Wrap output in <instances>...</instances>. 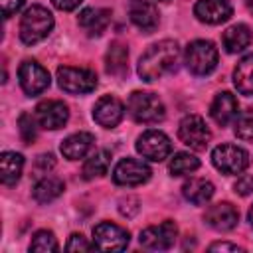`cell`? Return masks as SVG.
<instances>
[{
    "mask_svg": "<svg viewBox=\"0 0 253 253\" xmlns=\"http://www.w3.org/2000/svg\"><path fill=\"white\" fill-rule=\"evenodd\" d=\"M93 245L101 251H123L128 245V231L117 223L103 221L93 227Z\"/></svg>",
    "mask_w": 253,
    "mask_h": 253,
    "instance_id": "11",
    "label": "cell"
},
{
    "mask_svg": "<svg viewBox=\"0 0 253 253\" xmlns=\"http://www.w3.org/2000/svg\"><path fill=\"white\" fill-rule=\"evenodd\" d=\"M210 251H239V247L237 245H233V243H211L210 245Z\"/></svg>",
    "mask_w": 253,
    "mask_h": 253,
    "instance_id": "37",
    "label": "cell"
},
{
    "mask_svg": "<svg viewBox=\"0 0 253 253\" xmlns=\"http://www.w3.org/2000/svg\"><path fill=\"white\" fill-rule=\"evenodd\" d=\"M136 152L152 162H162L170 156L172 152V142L170 138L162 132V130H144L138 138H136Z\"/></svg>",
    "mask_w": 253,
    "mask_h": 253,
    "instance_id": "8",
    "label": "cell"
},
{
    "mask_svg": "<svg viewBox=\"0 0 253 253\" xmlns=\"http://www.w3.org/2000/svg\"><path fill=\"white\" fill-rule=\"evenodd\" d=\"M57 85L67 93L83 95V93H91L97 87V75L91 69L65 65L57 69Z\"/></svg>",
    "mask_w": 253,
    "mask_h": 253,
    "instance_id": "5",
    "label": "cell"
},
{
    "mask_svg": "<svg viewBox=\"0 0 253 253\" xmlns=\"http://www.w3.org/2000/svg\"><path fill=\"white\" fill-rule=\"evenodd\" d=\"M200 168V160L190 152H176L168 164V170L172 176H186Z\"/></svg>",
    "mask_w": 253,
    "mask_h": 253,
    "instance_id": "28",
    "label": "cell"
},
{
    "mask_svg": "<svg viewBox=\"0 0 253 253\" xmlns=\"http://www.w3.org/2000/svg\"><path fill=\"white\" fill-rule=\"evenodd\" d=\"M36 164L42 170H51L55 166V158H53V154H40L38 160H36Z\"/></svg>",
    "mask_w": 253,
    "mask_h": 253,
    "instance_id": "36",
    "label": "cell"
},
{
    "mask_svg": "<svg viewBox=\"0 0 253 253\" xmlns=\"http://www.w3.org/2000/svg\"><path fill=\"white\" fill-rule=\"evenodd\" d=\"M18 81H20V87L26 95L36 97V95L43 93L49 87V73L38 61L26 59L18 67Z\"/></svg>",
    "mask_w": 253,
    "mask_h": 253,
    "instance_id": "10",
    "label": "cell"
},
{
    "mask_svg": "<svg viewBox=\"0 0 253 253\" xmlns=\"http://www.w3.org/2000/svg\"><path fill=\"white\" fill-rule=\"evenodd\" d=\"M176 235H178V227L174 221L166 219L158 225H150L146 229L140 231V245L144 249H150V251H166L174 245L176 241Z\"/></svg>",
    "mask_w": 253,
    "mask_h": 253,
    "instance_id": "9",
    "label": "cell"
},
{
    "mask_svg": "<svg viewBox=\"0 0 253 253\" xmlns=\"http://www.w3.org/2000/svg\"><path fill=\"white\" fill-rule=\"evenodd\" d=\"M178 136L192 150H206L211 132L200 115H186L178 125Z\"/></svg>",
    "mask_w": 253,
    "mask_h": 253,
    "instance_id": "7",
    "label": "cell"
},
{
    "mask_svg": "<svg viewBox=\"0 0 253 253\" xmlns=\"http://www.w3.org/2000/svg\"><path fill=\"white\" fill-rule=\"evenodd\" d=\"M26 0H0V8H2V16L4 18H10L12 14H16L22 6H24Z\"/></svg>",
    "mask_w": 253,
    "mask_h": 253,
    "instance_id": "34",
    "label": "cell"
},
{
    "mask_svg": "<svg viewBox=\"0 0 253 253\" xmlns=\"http://www.w3.org/2000/svg\"><path fill=\"white\" fill-rule=\"evenodd\" d=\"M95 138L91 132H85V130H79L75 134H69L63 142H61V154L67 158V160H79L83 156H87V152L91 150Z\"/></svg>",
    "mask_w": 253,
    "mask_h": 253,
    "instance_id": "19",
    "label": "cell"
},
{
    "mask_svg": "<svg viewBox=\"0 0 253 253\" xmlns=\"http://www.w3.org/2000/svg\"><path fill=\"white\" fill-rule=\"evenodd\" d=\"M126 59H128V51L123 43L115 42L109 45L107 49V55H105V65H107V71L113 73V75H121L125 69H126Z\"/></svg>",
    "mask_w": 253,
    "mask_h": 253,
    "instance_id": "27",
    "label": "cell"
},
{
    "mask_svg": "<svg viewBox=\"0 0 253 253\" xmlns=\"http://www.w3.org/2000/svg\"><path fill=\"white\" fill-rule=\"evenodd\" d=\"M247 10L253 14V0H247Z\"/></svg>",
    "mask_w": 253,
    "mask_h": 253,
    "instance_id": "39",
    "label": "cell"
},
{
    "mask_svg": "<svg viewBox=\"0 0 253 253\" xmlns=\"http://www.w3.org/2000/svg\"><path fill=\"white\" fill-rule=\"evenodd\" d=\"M59 245H57V239L53 235V231L49 229H40L34 233L32 237V243H30V251H38V253H53L57 251Z\"/></svg>",
    "mask_w": 253,
    "mask_h": 253,
    "instance_id": "29",
    "label": "cell"
},
{
    "mask_svg": "<svg viewBox=\"0 0 253 253\" xmlns=\"http://www.w3.org/2000/svg\"><path fill=\"white\" fill-rule=\"evenodd\" d=\"M53 28V16L47 8L43 6H30L22 20H20V40L26 45H34L38 42H42L43 38H47V34Z\"/></svg>",
    "mask_w": 253,
    "mask_h": 253,
    "instance_id": "2",
    "label": "cell"
},
{
    "mask_svg": "<svg viewBox=\"0 0 253 253\" xmlns=\"http://www.w3.org/2000/svg\"><path fill=\"white\" fill-rule=\"evenodd\" d=\"M210 115H211V119H213L217 125H221V126H225V125H229L231 121H235V117L239 115V105H237L235 95H231L229 91L217 93V95L213 97V101H211Z\"/></svg>",
    "mask_w": 253,
    "mask_h": 253,
    "instance_id": "18",
    "label": "cell"
},
{
    "mask_svg": "<svg viewBox=\"0 0 253 253\" xmlns=\"http://www.w3.org/2000/svg\"><path fill=\"white\" fill-rule=\"evenodd\" d=\"M233 85L241 95H253V53L245 55L233 69Z\"/></svg>",
    "mask_w": 253,
    "mask_h": 253,
    "instance_id": "24",
    "label": "cell"
},
{
    "mask_svg": "<svg viewBox=\"0 0 253 253\" xmlns=\"http://www.w3.org/2000/svg\"><path fill=\"white\" fill-rule=\"evenodd\" d=\"M204 221L215 229V231H229L237 225L239 221V211L235 210V206H231L229 202H219V204H211L206 213H204Z\"/></svg>",
    "mask_w": 253,
    "mask_h": 253,
    "instance_id": "14",
    "label": "cell"
},
{
    "mask_svg": "<svg viewBox=\"0 0 253 253\" xmlns=\"http://www.w3.org/2000/svg\"><path fill=\"white\" fill-rule=\"evenodd\" d=\"M93 247H95V245L89 243L81 233H71V237H69V241H67V245H65L67 251H91Z\"/></svg>",
    "mask_w": 253,
    "mask_h": 253,
    "instance_id": "32",
    "label": "cell"
},
{
    "mask_svg": "<svg viewBox=\"0 0 253 253\" xmlns=\"http://www.w3.org/2000/svg\"><path fill=\"white\" fill-rule=\"evenodd\" d=\"M182 194L188 202L196 204V206H202L206 202L211 200L213 196V184L210 180H204V178H190L188 182H184L182 186Z\"/></svg>",
    "mask_w": 253,
    "mask_h": 253,
    "instance_id": "23",
    "label": "cell"
},
{
    "mask_svg": "<svg viewBox=\"0 0 253 253\" xmlns=\"http://www.w3.org/2000/svg\"><path fill=\"white\" fill-rule=\"evenodd\" d=\"M109 164H111V152H109V150H105V148H103V150H97V152H93V154L85 160L81 174H83V178H85V180L99 178V176L107 174Z\"/></svg>",
    "mask_w": 253,
    "mask_h": 253,
    "instance_id": "26",
    "label": "cell"
},
{
    "mask_svg": "<svg viewBox=\"0 0 253 253\" xmlns=\"http://www.w3.org/2000/svg\"><path fill=\"white\" fill-rule=\"evenodd\" d=\"M81 2H83V0H51V4H53L57 10H61V12H71V10H75Z\"/></svg>",
    "mask_w": 253,
    "mask_h": 253,
    "instance_id": "35",
    "label": "cell"
},
{
    "mask_svg": "<svg viewBox=\"0 0 253 253\" xmlns=\"http://www.w3.org/2000/svg\"><path fill=\"white\" fill-rule=\"evenodd\" d=\"M235 136L241 140H253V109H245L235 117Z\"/></svg>",
    "mask_w": 253,
    "mask_h": 253,
    "instance_id": "30",
    "label": "cell"
},
{
    "mask_svg": "<svg viewBox=\"0 0 253 253\" xmlns=\"http://www.w3.org/2000/svg\"><path fill=\"white\" fill-rule=\"evenodd\" d=\"M109 16H111L109 10H103V8H85V10H81L77 22H79V26L89 36H101V32L109 24Z\"/></svg>",
    "mask_w": 253,
    "mask_h": 253,
    "instance_id": "20",
    "label": "cell"
},
{
    "mask_svg": "<svg viewBox=\"0 0 253 253\" xmlns=\"http://www.w3.org/2000/svg\"><path fill=\"white\" fill-rule=\"evenodd\" d=\"M247 217H249V223H251V227H253V206L249 208V213H247Z\"/></svg>",
    "mask_w": 253,
    "mask_h": 253,
    "instance_id": "38",
    "label": "cell"
},
{
    "mask_svg": "<svg viewBox=\"0 0 253 253\" xmlns=\"http://www.w3.org/2000/svg\"><path fill=\"white\" fill-rule=\"evenodd\" d=\"M18 126H20V136L26 144H32L36 140L38 128H36V119L30 113H22L18 119Z\"/></svg>",
    "mask_w": 253,
    "mask_h": 253,
    "instance_id": "31",
    "label": "cell"
},
{
    "mask_svg": "<svg viewBox=\"0 0 253 253\" xmlns=\"http://www.w3.org/2000/svg\"><path fill=\"white\" fill-rule=\"evenodd\" d=\"M194 14L204 24H223L231 18L233 8L227 0H198L194 6Z\"/></svg>",
    "mask_w": 253,
    "mask_h": 253,
    "instance_id": "16",
    "label": "cell"
},
{
    "mask_svg": "<svg viewBox=\"0 0 253 253\" xmlns=\"http://www.w3.org/2000/svg\"><path fill=\"white\" fill-rule=\"evenodd\" d=\"M123 115H125V105L113 95L101 97L93 107L95 123L105 126V128H115L123 121Z\"/></svg>",
    "mask_w": 253,
    "mask_h": 253,
    "instance_id": "15",
    "label": "cell"
},
{
    "mask_svg": "<svg viewBox=\"0 0 253 253\" xmlns=\"http://www.w3.org/2000/svg\"><path fill=\"white\" fill-rule=\"evenodd\" d=\"M63 182L55 176H45L42 180L36 182L34 186V200L40 202V204H47V202H53L55 198H59L63 194Z\"/></svg>",
    "mask_w": 253,
    "mask_h": 253,
    "instance_id": "25",
    "label": "cell"
},
{
    "mask_svg": "<svg viewBox=\"0 0 253 253\" xmlns=\"http://www.w3.org/2000/svg\"><path fill=\"white\" fill-rule=\"evenodd\" d=\"M24 168V156L18 152H2L0 154V180L6 186H12L20 180Z\"/></svg>",
    "mask_w": 253,
    "mask_h": 253,
    "instance_id": "22",
    "label": "cell"
},
{
    "mask_svg": "<svg viewBox=\"0 0 253 253\" xmlns=\"http://www.w3.org/2000/svg\"><path fill=\"white\" fill-rule=\"evenodd\" d=\"M126 111L136 123H144V125L158 123L166 115L164 103L158 99V95L146 91H132L126 99Z\"/></svg>",
    "mask_w": 253,
    "mask_h": 253,
    "instance_id": "3",
    "label": "cell"
},
{
    "mask_svg": "<svg viewBox=\"0 0 253 253\" xmlns=\"http://www.w3.org/2000/svg\"><path fill=\"white\" fill-rule=\"evenodd\" d=\"M128 18L142 32H154L156 26H158V20H160L158 8L150 0H130Z\"/></svg>",
    "mask_w": 253,
    "mask_h": 253,
    "instance_id": "17",
    "label": "cell"
},
{
    "mask_svg": "<svg viewBox=\"0 0 253 253\" xmlns=\"http://www.w3.org/2000/svg\"><path fill=\"white\" fill-rule=\"evenodd\" d=\"M180 47L174 40H162L152 43L138 59V75L142 81H156L176 69Z\"/></svg>",
    "mask_w": 253,
    "mask_h": 253,
    "instance_id": "1",
    "label": "cell"
},
{
    "mask_svg": "<svg viewBox=\"0 0 253 253\" xmlns=\"http://www.w3.org/2000/svg\"><path fill=\"white\" fill-rule=\"evenodd\" d=\"M67 119H69V109L63 101L47 99L36 107V121L42 128L57 130L67 123Z\"/></svg>",
    "mask_w": 253,
    "mask_h": 253,
    "instance_id": "13",
    "label": "cell"
},
{
    "mask_svg": "<svg viewBox=\"0 0 253 253\" xmlns=\"http://www.w3.org/2000/svg\"><path fill=\"white\" fill-rule=\"evenodd\" d=\"M233 190H235V194H239V196H249V194H253V176H251V174L239 176L237 182L233 184Z\"/></svg>",
    "mask_w": 253,
    "mask_h": 253,
    "instance_id": "33",
    "label": "cell"
},
{
    "mask_svg": "<svg viewBox=\"0 0 253 253\" xmlns=\"http://www.w3.org/2000/svg\"><path fill=\"white\" fill-rule=\"evenodd\" d=\"M150 168L146 162L136 158H123L113 168V182L119 186H140L150 178Z\"/></svg>",
    "mask_w": 253,
    "mask_h": 253,
    "instance_id": "12",
    "label": "cell"
},
{
    "mask_svg": "<svg viewBox=\"0 0 253 253\" xmlns=\"http://www.w3.org/2000/svg\"><path fill=\"white\" fill-rule=\"evenodd\" d=\"M251 30L245 24H233L223 32V47L227 53H239L251 43Z\"/></svg>",
    "mask_w": 253,
    "mask_h": 253,
    "instance_id": "21",
    "label": "cell"
},
{
    "mask_svg": "<svg viewBox=\"0 0 253 253\" xmlns=\"http://www.w3.org/2000/svg\"><path fill=\"white\" fill-rule=\"evenodd\" d=\"M184 61L194 75H208L217 65V47L208 40H196L186 47Z\"/></svg>",
    "mask_w": 253,
    "mask_h": 253,
    "instance_id": "4",
    "label": "cell"
},
{
    "mask_svg": "<svg viewBox=\"0 0 253 253\" xmlns=\"http://www.w3.org/2000/svg\"><path fill=\"white\" fill-rule=\"evenodd\" d=\"M211 162L223 174H239L249 166V154L237 144H219L211 152Z\"/></svg>",
    "mask_w": 253,
    "mask_h": 253,
    "instance_id": "6",
    "label": "cell"
}]
</instances>
